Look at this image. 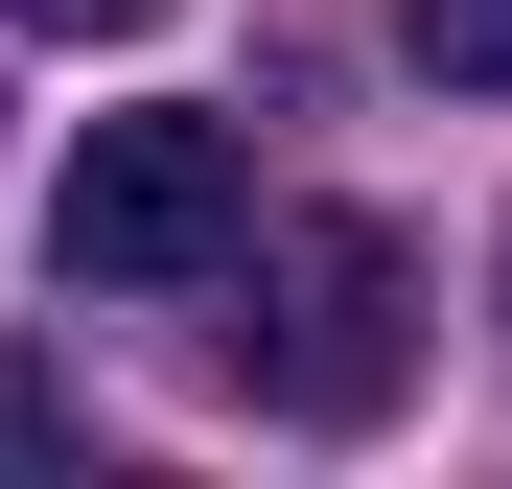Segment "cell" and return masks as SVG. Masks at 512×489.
Listing matches in <instances>:
<instances>
[{"label":"cell","instance_id":"obj_1","mask_svg":"<svg viewBox=\"0 0 512 489\" xmlns=\"http://www.w3.org/2000/svg\"><path fill=\"white\" fill-rule=\"evenodd\" d=\"M47 257L94 280V303H187V280H233V257H256V163H233V117H94V140H70Z\"/></svg>","mask_w":512,"mask_h":489},{"label":"cell","instance_id":"obj_2","mask_svg":"<svg viewBox=\"0 0 512 489\" xmlns=\"http://www.w3.org/2000/svg\"><path fill=\"white\" fill-rule=\"evenodd\" d=\"M256 280H280V303H256V396H280V420H373V396L419 373V257L373 210H280Z\"/></svg>","mask_w":512,"mask_h":489},{"label":"cell","instance_id":"obj_3","mask_svg":"<svg viewBox=\"0 0 512 489\" xmlns=\"http://www.w3.org/2000/svg\"><path fill=\"white\" fill-rule=\"evenodd\" d=\"M419 70L443 94H512V0H419Z\"/></svg>","mask_w":512,"mask_h":489},{"label":"cell","instance_id":"obj_4","mask_svg":"<svg viewBox=\"0 0 512 489\" xmlns=\"http://www.w3.org/2000/svg\"><path fill=\"white\" fill-rule=\"evenodd\" d=\"M0 24H47V47H140L163 0H0Z\"/></svg>","mask_w":512,"mask_h":489}]
</instances>
